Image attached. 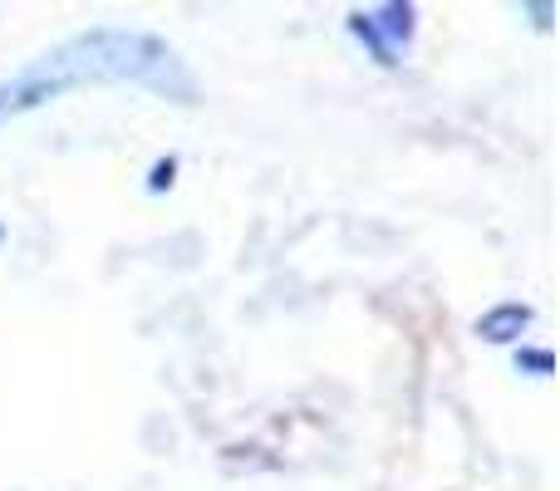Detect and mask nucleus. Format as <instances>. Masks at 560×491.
<instances>
[{"label":"nucleus","mask_w":560,"mask_h":491,"mask_svg":"<svg viewBox=\"0 0 560 491\" xmlns=\"http://www.w3.org/2000/svg\"><path fill=\"white\" fill-rule=\"evenodd\" d=\"M89 79H114V84L128 79V84L187 94V74L163 39L138 35V30H94V35H79L69 45L49 49L45 59H30L20 74L0 79V124L20 108H35L45 98L65 94V89L89 84Z\"/></svg>","instance_id":"nucleus-1"},{"label":"nucleus","mask_w":560,"mask_h":491,"mask_svg":"<svg viewBox=\"0 0 560 491\" xmlns=\"http://www.w3.org/2000/svg\"><path fill=\"white\" fill-rule=\"evenodd\" d=\"M526 325V309H497V315L482 319V335L487 339H506V329H522Z\"/></svg>","instance_id":"nucleus-2"}]
</instances>
